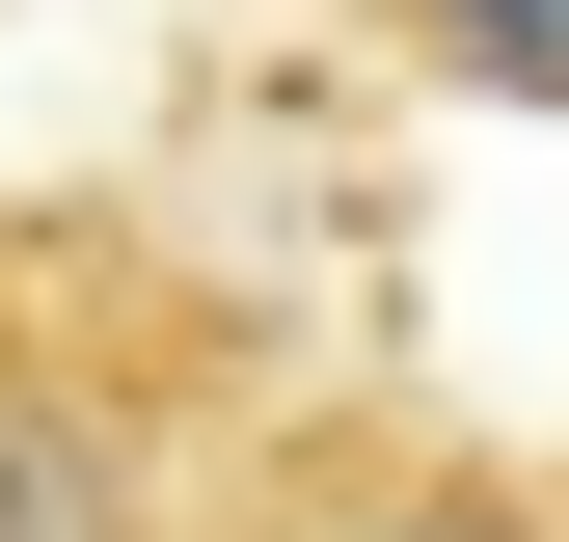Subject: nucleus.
Instances as JSON below:
<instances>
[{
	"mask_svg": "<svg viewBox=\"0 0 569 542\" xmlns=\"http://www.w3.org/2000/svg\"><path fill=\"white\" fill-rule=\"evenodd\" d=\"M0 542H190L163 325L82 299V271H0Z\"/></svg>",
	"mask_w": 569,
	"mask_h": 542,
	"instance_id": "obj_1",
	"label": "nucleus"
},
{
	"mask_svg": "<svg viewBox=\"0 0 569 542\" xmlns=\"http://www.w3.org/2000/svg\"><path fill=\"white\" fill-rule=\"evenodd\" d=\"M271 542H569V515L488 489V461H380V489H326V515H271Z\"/></svg>",
	"mask_w": 569,
	"mask_h": 542,
	"instance_id": "obj_2",
	"label": "nucleus"
},
{
	"mask_svg": "<svg viewBox=\"0 0 569 542\" xmlns=\"http://www.w3.org/2000/svg\"><path fill=\"white\" fill-rule=\"evenodd\" d=\"M435 82H488V109H569V0H380Z\"/></svg>",
	"mask_w": 569,
	"mask_h": 542,
	"instance_id": "obj_3",
	"label": "nucleus"
}]
</instances>
